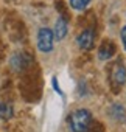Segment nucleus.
I'll return each mask as SVG.
<instances>
[{"label":"nucleus","mask_w":126,"mask_h":132,"mask_svg":"<svg viewBox=\"0 0 126 132\" xmlns=\"http://www.w3.org/2000/svg\"><path fill=\"white\" fill-rule=\"evenodd\" d=\"M76 44H78V47L83 51L92 50L93 48V44H95V33H93V30L92 28H87L83 33H80V36L76 37Z\"/></svg>","instance_id":"7ed1b4c3"},{"label":"nucleus","mask_w":126,"mask_h":132,"mask_svg":"<svg viewBox=\"0 0 126 132\" xmlns=\"http://www.w3.org/2000/svg\"><path fill=\"white\" fill-rule=\"evenodd\" d=\"M69 129L72 132H86L92 123V113L87 109L73 110L69 115Z\"/></svg>","instance_id":"f257e3e1"},{"label":"nucleus","mask_w":126,"mask_h":132,"mask_svg":"<svg viewBox=\"0 0 126 132\" xmlns=\"http://www.w3.org/2000/svg\"><path fill=\"white\" fill-rule=\"evenodd\" d=\"M121 42H123V48L126 50V25L121 30Z\"/></svg>","instance_id":"1a4fd4ad"},{"label":"nucleus","mask_w":126,"mask_h":132,"mask_svg":"<svg viewBox=\"0 0 126 132\" xmlns=\"http://www.w3.org/2000/svg\"><path fill=\"white\" fill-rule=\"evenodd\" d=\"M53 40H54V36H53V31L50 28H41L37 31V48L39 51L42 53H48L53 50Z\"/></svg>","instance_id":"f03ea898"},{"label":"nucleus","mask_w":126,"mask_h":132,"mask_svg":"<svg viewBox=\"0 0 126 132\" xmlns=\"http://www.w3.org/2000/svg\"><path fill=\"white\" fill-rule=\"evenodd\" d=\"M89 3H90V0H70V6L73 10H78V11L86 10Z\"/></svg>","instance_id":"6e6552de"},{"label":"nucleus","mask_w":126,"mask_h":132,"mask_svg":"<svg viewBox=\"0 0 126 132\" xmlns=\"http://www.w3.org/2000/svg\"><path fill=\"white\" fill-rule=\"evenodd\" d=\"M13 115H14L13 107L6 103L0 101V120H10V118H13Z\"/></svg>","instance_id":"0eeeda50"},{"label":"nucleus","mask_w":126,"mask_h":132,"mask_svg":"<svg viewBox=\"0 0 126 132\" xmlns=\"http://www.w3.org/2000/svg\"><path fill=\"white\" fill-rule=\"evenodd\" d=\"M114 53H115V45H114V42L112 40H103V44H101V47H100V50H98V57L101 59V61H106V59H111L112 56H114Z\"/></svg>","instance_id":"39448f33"},{"label":"nucleus","mask_w":126,"mask_h":132,"mask_svg":"<svg viewBox=\"0 0 126 132\" xmlns=\"http://www.w3.org/2000/svg\"><path fill=\"white\" fill-rule=\"evenodd\" d=\"M67 34V20L64 17H59L54 23V31H53V36L54 39L61 40V39H64Z\"/></svg>","instance_id":"423d86ee"},{"label":"nucleus","mask_w":126,"mask_h":132,"mask_svg":"<svg viewBox=\"0 0 126 132\" xmlns=\"http://www.w3.org/2000/svg\"><path fill=\"white\" fill-rule=\"evenodd\" d=\"M111 79H112V84H115V86H121L126 81V69L121 62H115L112 65Z\"/></svg>","instance_id":"20e7f679"}]
</instances>
